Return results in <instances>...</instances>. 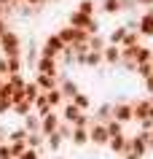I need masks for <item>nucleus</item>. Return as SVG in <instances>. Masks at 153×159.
<instances>
[{"mask_svg": "<svg viewBox=\"0 0 153 159\" xmlns=\"http://www.w3.org/2000/svg\"><path fill=\"white\" fill-rule=\"evenodd\" d=\"M0 46H3V54H6V57H19V38H16V33L6 30V33L0 35Z\"/></svg>", "mask_w": 153, "mask_h": 159, "instance_id": "f257e3e1", "label": "nucleus"}, {"mask_svg": "<svg viewBox=\"0 0 153 159\" xmlns=\"http://www.w3.org/2000/svg\"><path fill=\"white\" fill-rule=\"evenodd\" d=\"M108 140H110V135H108L105 124L91 121V127H89V143H94V146H108Z\"/></svg>", "mask_w": 153, "mask_h": 159, "instance_id": "f03ea898", "label": "nucleus"}, {"mask_svg": "<svg viewBox=\"0 0 153 159\" xmlns=\"http://www.w3.org/2000/svg\"><path fill=\"white\" fill-rule=\"evenodd\" d=\"M59 121H62V116H59V113L49 111L46 116H40V132H43V135H51V132H57Z\"/></svg>", "mask_w": 153, "mask_h": 159, "instance_id": "7ed1b4c3", "label": "nucleus"}, {"mask_svg": "<svg viewBox=\"0 0 153 159\" xmlns=\"http://www.w3.org/2000/svg\"><path fill=\"white\" fill-rule=\"evenodd\" d=\"M62 49H65V41H62L59 35H51L49 41L43 43V57H57Z\"/></svg>", "mask_w": 153, "mask_h": 159, "instance_id": "20e7f679", "label": "nucleus"}, {"mask_svg": "<svg viewBox=\"0 0 153 159\" xmlns=\"http://www.w3.org/2000/svg\"><path fill=\"white\" fill-rule=\"evenodd\" d=\"M108 146H110V151L116 154V157H121V154H126V151H129V138H126V135H116V138L108 140Z\"/></svg>", "mask_w": 153, "mask_h": 159, "instance_id": "39448f33", "label": "nucleus"}, {"mask_svg": "<svg viewBox=\"0 0 153 159\" xmlns=\"http://www.w3.org/2000/svg\"><path fill=\"white\" fill-rule=\"evenodd\" d=\"M113 119H116V121H121V124L132 121V119H134V113H132V105H126V102H118V105L113 108Z\"/></svg>", "mask_w": 153, "mask_h": 159, "instance_id": "423d86ee", "label": "nucleus"}, {"mask_svg": "<svg viewBox=\"0 0 153 159\" xmlns=\"http://www.w3.org/2000/svg\"><path fill=\"white\" fill-rule=\"evenodd\" d=\"M70 143L75 148H83L89 143V127H73V135H70Z\"/></svg>", "mask_w": 153, "mask_h": 159, "instance_id": "0eeeda50", "label": "nucleus"}, {"mask_svg": "<svg viewBox=\"0 0 153 159\" xmlns=\"http://www.w3.org/2000/svg\"><path fill=\"white\" fill-rule=\"evenodd\" d=\"M81 113H83V111L78 108V105H73V102H67V105H62V121H67V124H75Z\"/></svg>", "mask_w": 153, "mask_h": 159, "instance_id": "6e6552de", "label": "nucleus"}, {"mask_svg": "<svg viewBox=\"0 0 153 159\" xmlns=\"http://www.w3.org/2000/svg\"><path fill=\"white\" fill-rule=\"evenodd\" d=\"M62 143H65V138H62L59 132H51V135H46V148H49L51 154H59Z\"/></svg>", "mask_w": 153, "mask_h": 159, "instance_id": "1a4fd4ad", "label": "nucleus"}, {"mask_svg": "<svg viewBox=\"0 0 153 159\" xmlns=\"http://www.w3.org/2000/svg\"><path fill=\"white\" fill-rule=\"evenodd\" d=\"M38 73H46V75L57 73V62H54V57H40V62H38Z\"/></svg>", "mask_w": 153, "mask_h": 159, "instance_id": "9d476101", "label": "nucleus"}, {"mask_svg": "<svg viewBox=\"0 0 153 159\" xmlns=\"http://www.w3.org/2000/svg\"><path fill=\"white\" fill-rule=\"evenodd\" d=\"M24 129L27 132H40V116H38L35 111L24 116Z\"/></svg>", "mask_w": 153, "mask_h": 159, "instance_id": "9b49d317", "label": "nucleus"}, {"mask_svg": "<svg viewBox=\"0 0 153 159\" xmlns=\"http://www.w3.org/2000/svg\"><path fill=\"white\" fill-rule=\"evenodd\" d=\"M46 97H49L51 108H62V105H65V94H62L59 89H49V92H46Z\"/></svg>", "mask_w": 153, "mask_h": 159, "instance_id": "f8f14e48", "label": "nucleus"}, {"mask_svg": "<svg viewBox=\"0 0 153 159\" xmlns=\"http://www.w3.org/2000/svg\"><path fill=\"white\" fill-rule=\"evenodd\" d=\"M14 113H19V116H27V113H32V105H30V102L27 100H19V102H14Z\"/></svg>", "mask_w": 153, "mask_h": 159, "instance_id": "ddd939ff", "label": "nucleus"}, {"mask_svg": "<svg viewBox=\"0 0 153 159\" xmlns=\"http://www.w3.org/2000/svg\"><path fill=\"white\" fill-rule=\"evenodd\" d=\"M27 135H30V132H27L24 127H19V129H11L6 140H8V143H16V140H27Z\"/></svg>", "mask_w": 153, "mask_h": 159, "instance_id": "4468645a", "label": "nucleus"}, {"mask_svg": "<svg viewBox=\"0 0 153 159\" xmlns=\"http://www.w3.org/2000/svg\"><path fill=\"white\" fill-rule=\"evenodd\" d=\"M102 57L108 59V62H118V59H121V51L116 49V46H108V49H102Z\"/></svg>", "mask_w": 153, "mask_h": 159, "instance_id": "2eb2a0df", "label": "nucleus"}, {"mask_svg": "<svg viewBox=\"0 0 153 159\" xmlns=\"http://www.w3.org/2000/svg\"><path fill=\"white\" fill-rule=\"evenodd\" d=\"M43 157V151H38V148H30V146H27L24 151H22V154H19L16 159H40Z\"/></svg>", "mask_w": 153, "mask_h": 159, "instance_id": "dca6fc26", "label": "nucleus"}, {"mask_svg": "<svg viewBox=\"0 0 153 159\" xmlns=\"http://www.w3.org/2000/svg\"><path fill=\"white\" fill-rule=\"evenodd\" d=\"M73 105H78V108H81V111H89V97H86V94H81V92H78L75 97H73Z\"/></svg>", "mask_w": 153, "mask_h": 159, "instance_id": "f3484780", "label": "nucleus"}, {"mask_svg": "<svg viewBox=\"0 0 153 159\" xmlns=\"http://www.w3.org/2000/svg\"><path fill=\"white\" fill-rule=\"evenodd\" d=\"M105 11H108V14H118L121 11V0H105Z\"/></svg>", "mask_w": 153, "mask_h": 159, "instance_id": "a211bd4d", "label": "nucleus"}, {"mask_svg": "<svg viewBox=\"0 0 153 159\" xmlns=\"http://www.w3.org/2000/svg\"><path fill=\"white\" fill-rule=\"evenodd\" d=\"M0 159H14V151H11L8 140H3V143H0Z\"/></svg>", "mask_w": 153, "mask_h": 159, "instance_id": "6ab92c4d", "label": "nucleus"}, {"mask_svg": "<svg viewBox=\"0 0 153 159\" xmlns=\"http://www.w3.org/2000/svg\"><path fill=\"white\" fill-rule=\"evenodd\" d=\"M91 11H94V3H91V0H83V3H81V14L91 16Z\"/></svg>", "mask_w": 153, "mask_h": 159, "instance_id": "aec40b11", "label": "nucleus"}, {"mask_svg": "<svg viewBox=\"0 0 153 159\" xmlns=\"http://www.w3.org/2000/svg\"><path fill=\"white\" fill-rule=\"evenodd\" d=\"M11 108H14V105H11V100H3V97H0V116L11 113Z\"/></svg>", "mask_w": 153, "mask_h": 159, "instance_id": "412c9836", "label": "nucleus"}, {"mask_svg": "<svg viewBox=\"0 0 153 159\" xmlns=\"http://www.w3.org/2000/svg\"><path fill=\"white\" fill-rule=\"evenodd\" d=\"M124 35H126V30L121 27V30H116V33L110 35V41H113V43H124Z\"/></svg>", "mask_w": 153, "mask_h": 159, "instance_id": "4be33fe9", "label": "nucleus"}, {"mask_svg": "<svg viewBox=\"0 0 153 159\" xmlns=\"http://www.w3.org/2000/svg\"><path fill=\"white\" fill-rule=\"evenodd\" d=\"M121 159H142V157H137L134 151H126V154H121Z\"/></svg>", "mask_w": 153, "mask_h": 159, "instance_id": "5701e85b", "label": "nucleus"}, {"mask_svg": "<svg viewBox=\"0 0 153 159\" xmlns=\"http://www.w3.org/2000/svg\"><path fill=\"white\" fill-rule=\"evenodd\" d=\"M27 3H30V6H38V3H43V0H27Z\"/></svg>", "mask_w": 153, "mask_h": 159, "instance_id": "b1692460", "label": "nucleus"}, {"mask_svg": "<svg viewBox=\"0 0 153 159\" xmlns=\"http://www.w3.org/2000/svg\"><path fill=\"white\" fill-rule=\"evenodd\" d=\"M3 140H6V132H3V129H0V143H3Z\"/></svg>", "mask_w": 153, "mask_h": 159, "instance_id": "393cba45", "label": "nucleus"}, {"mask_svg": "<svg viewBox=\"0 0 153 159\" xmlns=\"http://www.w3.org/2000/svg\"><path fill=\"white\" fill-rule=\"evenodd\" d=\"M3 16H6V8H3V6H0V19H3Z\"/></svg>", "mask_w": 153, "mask_h": 159, "instance_id": "a878e982", "label": "nucleus"}, {"mask_svg": "<svg viewBox=\"0 0 153 159\" xmlns=\"http://www.w3.org/2000/svg\"><path fill=\"white\" fill-rule=\"evenodd\" d=\"M54 159H67V157H59V154H57V157H54Z\"/></svg>", "mask_w": 153, "mask_h": 159, "instance_id": "bb28decb", "label": "nucleus"}, {"mask_svg": "<svg viewBox=\"0 0 153 159\" xmlns=\"http://www.w3.org/2000/svg\"><path fill=\"white\" fill-rule=\"evenodd\" d=\"M0 86H3V75H0Z\"/></svg>", "mask_w": 153, "mask_h": 159, "instance_id": "cd10ccee", "label": "nucleus"}]
</instances>
